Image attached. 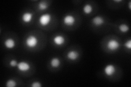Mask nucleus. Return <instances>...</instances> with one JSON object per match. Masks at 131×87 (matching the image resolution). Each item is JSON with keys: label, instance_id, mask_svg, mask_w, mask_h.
Returning <instances> with one entry per match:
<instances>
[{"label": "nucleus", "instance_id": "1", "mask_svg": "<svg viewBox=\"0 0 131 87\" xmlns=\"http://www.w3.org/2000/svg\"><path fill=\"white\" fill-rule=\"evenodd\" d=\"M38 43V39L37 38V36L34 35H28L26 40H25V44L27 47L33 48L36 47L37 46Z\"/></svg>", "mask_w": 131, "mask_h": 87}, {"label": "nucleus", "instance_id": "2", "mask_svg": "<svg viewBox=\"0 0 131 87\" xmlns=\"http://www.w3.org/2000/svg\"><path fill=\"white\" fill-rule=\"evenodd\" d=\"M51 21V15L49 14H44L40 15L38 19L39 23L42 26H47L50 23Z\"/></svg>", "mask_w": 131, "mask_h": 87}, {"label": "nucleus", "instance_id": "3", "mask_svg": "<svg viewBox=\"0 0 131 87\" xmlns=\"http://www.w3.org/2000/svg\"><path fill=\"white\" fill-rule=\"evenodd\" d=\"M120 44L115 39H111L108 41L106 47L110 51H115L120 48Z\"/></svg>", "mask_w": 131, "mask_h": 87}, {"label": "nucleus", "instance_id": "4", "mask_svg": "<svg viewBox=\"0 0 131 87\" xmlns=\"http://www.w3.org/2000/svg\"><path fill=\"white\" fill-rule=\"evenodd\" d=\"M116 71L115 67L113 64H108L104 67V73L106 76L110 77L114 74Z\"/></svg>", "mask_w": 131, "mask_h": 87}, {"label": "nucleus", "instance_id": "5", "mask_svg": "<svg viewBox=\"0 0 131 87\" xmlns=\"http://www.w3.org/2000/svg\"><path fill=\"white\" fill-rule=\"evenodd\" d=\"M18 68V69L20 71L25 72H27L28 70L30 69V64L27 61H20L19 63H18L17 66H16Z\"/></svg>", "mask_w": 131, "mask_h": 87}, {"label": "nucleus", "instance_id": "6", "mask_svg": "<svg viewBox=\"0 0 131 87\" xmlns=\"http://www.w3.org/2000/svg\"><path fill=\"white\" fill-rule=\"evenodd\" d=\"M63 21L65 25L71 26H73L75 22V18L72 15L68 14L66 15L63 18Z\"/></svg>", "mask_w": 131, "mask_h": 87}, {"label": "nucleus", "instance_id": "7", "mask_svg": "<svg viewBox=\"0 0 131 87\" xmlns=\"http://www.w3.org/2000/svg\"><path fill=\"white\" fill-rule=\"evenodd\" d=\"M53 42H54V43L56 45H57V46H62L65 42V39L64 38V36L62 35H57L55 36L54 38H53Z\"/></svg>", "mask_w": 131, "mask_h": 87}, {"label": "nucleus", "instance_id": "8", "mask_svg": "<svg viewBox=\"0 0 131 87\" xmlns=\"http://www.w3.org/2000/svg\"><path fill=\"white\" fill-rule=\"evenodd\" d=\"M92 22L96 26H100L104 23V20L101 16H96L92 19Z\"/></svg>", "mask_w": 131, "mask_h": 87}, {"label": "nucleus", "instance_id": "9", "mask_svg": "<svg viewBox=\"0 0 131 87\" xmlns=\"http://www.w3.org/2000/svg\"><path fill=\"white\" fill-rule=\"evenodd\" d=\"M32 19L33 14L30 12H25L22 15V20L24 22L26 23H28L31 22Z\"/></svg>", "mask_w": 131, "mask_h": 87}, {"label": "nucleus", "instance_id": "10", "mask_svg": "<svg viewBox=\"0 0 131 87\" xmlns=\"http://www.w3.org/2000/svg\"><path fill=\"white\" fill-rule=\"evenodd\" d=\"M5 47L8 49H13L15 46V41L12 38H8L7 39L5 42H4Z\"/></svg>", "mask_w": 131, "mask_h": 87}, {"label": "nucleus", "instance_id": "11", "mask_svg": "<svg viewBox=\"0 0 131 87\" xmlns=\"http://www.w3.org/2000/svg\"><path fill=\"white\" fill-rule=\"evenodd\" d=\"M67 57L69 60H75L78 58L79 54L76 51L71 50L67 53Z\"/></svg>", "mask_w": 131, "mask_h": 87}, {"label": "nucleus", "instance_id": "12", "mask_svg": "<svg viewBox=\"0 0 131 87\" xmlns=\"http://www.w3.org/2000/svg\"><path fill=\"white\" fill-rule=\"evenodd\" d=\"M60 65V60L58 58L54 57L50 60V65L53 68H58Z\"/></svg>", "mask_w": 131, "mask_h": 87}, {"label": "nucleus", "instance_id": "13", "mask_svg": "<svg viewBox=\"0 0 131 87\" xmlns=\"http://www.w3.org/2000/svg\"><path fill=\"white\" fill-rule=\"evenodd\" d=\"M92 7L90 4H86V5L84 6L83 10L84 13L86 14H89L92 12Z\"/></svg>", "mask_w": 131, "mask_h": 87}, {"label": "nucleus", "instance_id": "14", "mask_svg": "<svg viewBox=\"0 0 131 87\" xmlns=\"http://www.w3.org/2000/svg\"><path fill=\"white\" fill-rule=\"evenodd\" d=\"M118 28H119V30L120 31V32H121L122 33H124L127 32L129 30V26L127 24L125 23L121 24L120 25L118 26Z\"/></svg>", "mask_w": 131, "mask_h": 87}, {"label": "nucleus", "instance_id": "15", "mask_svg": "<svg viewBox=\"0 0 131 87\" xmlns=\"http://www.w3.org/2000/svg\"><path fill=\"white\" fill-rule=\"evenodd\" d=\"M38 7L39 9H40L41 10H46L47 9L48 7V6L46 2H44L43 1H41L38 3Z\"/></svg>", "mask_w": 131, "mask_h": 87}, {"label": "nucleus", "instance_id": "16", "mask_svg": "<svg viewBox=\"0 0 131 87\" xmlns=\"http://www.w3.org/2000/svg\"><path fill=\"white\" fill-rule=\"evenodd\" d=\"M16 85V83L13 80H8L6 82V86L7 87H15Z\"/></svg>", "mask_w": 131, "mask_h": 87}, {"label": "nucleus", "instance_id": "17", "mask_svg": "<svg viewBox=\"0 0 131 87\" xmlns=\"http://www.w3.org/2000/svg\"><path fill=\"white\" fill-rule=\"evenodd\" d=\"M124 45L126 47V48H127L128 49H131V40H128L127 41H126Z\"/></svg>", "mask_w": 131, "mask_h": 87}, {"label": "nucleus", "instance_id": "18", "mask_svg": "<svg viewBox=\"0 0 131 87\" xmlns=\"http://www.w3.org/2000/svg\"><path fill=\"white\" fill-rule=\"evenodd\" d=\"M31 86H32V87H41L42 86V84H41L40 82H39L38 81H35V82L32 83L31 84Z\"/></svg>", "mask_w": 131, "mask_h": 87}, {"label": "nucleus", "instance_id": "19", "mask_svg": "<svg viewBox=\"0 0 131 87\" xmlns=\"http://www.w3.org/2000/svg\"><path fill=\"white\" fill-rule=\"evenodd\" d=\"M9 65L10 67H16L18 65V63H17V61L15 59H12L10 60V63H9Z\"/></svg>", "mask_w": 131, "mask_h": 87}, {"label": "nucleus", "instance_id": "20", "mask_svg": "<svg viewBox=\"0 0 131 87\" xmlns=\"http://www.w3.org/2000/svg\"><path fill=\"white\" fill-rule=\"evenodd\" d=\"M128 6H129V9L130 10V9H131V2H130V1L129 2Z\"/></svg>", "mask_w": 131, "mask_h": 87}, {"label": "nucleus", "instance_id": "21", "mask_svg": "<svg viewBox=\"0 0 131 87\" xmlns=\"http://www.w3.org/2000/svg\"><path fill=\"white\" fill-rule=\"evenodd\" d=\"M114 2H122V0H114Z\"/></svg>", "mask_w": 131, "mask_h": 87}]
</instances>
